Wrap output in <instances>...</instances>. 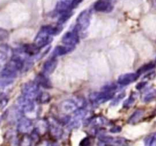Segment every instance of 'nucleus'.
Returning <instances> with one entry per match:
<instances>
[{"mask_svg": "<svg viewBox=\"0 0 156 146\" xmlns=\"http://www.w3.org/2000/svg\"><path fill=\"white\" fill-rule=\"evenodd\" d=\"M144 143L146 145L151 146L153 145L156 143V132L149 134V135L144 138Z\"/></svg>", "mask_w": 156, "mask_h": 146, "instance_id": "20", "label": "nucleus"}, {"mask_svg": "<svg viewBox=\"0 0 156 146\" xmlns=\"http://www.w3.org/2000/svg\"><path fill=\"white\" fill-rule=\"evenodd\" d=\"M51 97H50V94L47 92H39L36 97V101L38 103L41 104H44V103H47L50 102Z\"/></svg>", "mask_w": 156, "mask_h": 146, "instance_id": "17", "label": "nucleus"}, {"mask_svg": "<svg viewBox=\"0 0 156 146\" xmlns=\"http://www.w3.org/2000/svg\"><path fill=\"white\" fill-rule=\"evenodd\" d=\"M134 101H135V97L131 96V97H129V98H128L127 100L124 102V106H131V105L134 103Z\"/></svg>", "mask_w": 156, "mask_h": 146, "instance_id": "24", "label": "nucleus"}, {"mask_svg": "<svg viewBox=\"0 0 156 146\" xmlns=\"http://www.w3.org/2000/svg\"><path fill=\"white\" fill-rule=\"evenodd\" d=\"M73 0H59L56 4V10L59 14L63 13L72 9V3Z\"/></svg>", "mask_w": 156, "mask_h": 146, "instance_id": "13", "label": "nucleus"}, {"mask_svg": "<svg viewBox=\"0 0 156 146\" xmlns=\"http://www.w3.org/2000/svg\"><path fill=\"white\" fill-rule=\"evenodd\" d=\"M61 31V27L59 26L53 27L51 25L44 26L38 32L34 39V44L39 48H43L48 45L53 40V35L57 34Z\"/></svg>", "mask_w": 156, "mask_h": 146, "instance_id": "1", "label": "nucleus"}, {"mask_svg": "<svg viewBox=\"0 0 156 146\" xmlns=\"http://www.w3.org/2000/svg\"><path fill=\"white\" fill-rule=\"evenodd\" d=\"M62 42L68 47H73L79 43V30L78 29L75 28L74 30L69 31L64 34L62 36Z\"/></svg>", "mask_w": 156, "mask_h": 146, "instance_id": "6", "label": "nucleus"}, {"mask_svg": "<svg viewBox=\"0 0 156 146\" xmlns=\"http://www.w3.org/2000/svg\"><path fill=\"white\" fill-rule=\"evenodd\" d=\"M32 124L31 120L26 117H21L18 121L17 125V129L19 133L21 134H27L31 131Z\"/></svg>", "mask_w": 156, "mask_h": 146, "instance_id": "8", "label": "nucleus"}, {"mask_svg": "<svg viewBox=\"0 0 156 146\" xmlns=\"http://www.w3.org/2000/svg\"><path fill=\"white\" fill-rule=\"evenodd\" d=\"M82 102L79 100H74L72 99H67L59 104V109L64 113H75L78 109L82 107L81 104Z\"/></svg>", "mask_w": 156, "mask_h": 146, "instance_id": "4", "label": "nucleus"}, {"mask_svg": "<svg viewBox=\"0 0 156 146\" xmlns=\"http://www.w3.org/2000/svg\"><path fill=\"white\" fill-rule=\"evenodd\" d=\"M139 75L137 73H126V74L121 75L118 78V84L121 85H128L132 82H135L139 77Z\"/></svg>", "mask_w": 156, "mask_h": 146, "instance_id": "11", "label": "nucleus"}, {"mask_svg": "<svg viewBox=\"0 0 156 146\" xmlns=\"http://www.w3.org/2000/svg\"><path fill=\"white\" fill-rule=\"evenodd\" d=\"M35 82L37 83L38 85H41L44 88H48L49 89V88H52L51 82L47 77V75H45L44 73L38 75L35 78Z\"/></svg>", "mask_w": 156, "mask_h": 146, "instance_id": "15", "label": "nucleus"}, {"mask_svg": "<svg viewBox=\"0 0 156 146\" xmlns=\"http://www.w3.org/2000/svg\"><path fill=\"white\" fill-rule=\"evenodd\" d=\"M21 91L22 95L34 100L39 94V86L36 82H26L21 87Z\"/></svg>", "mask_w": 156, "mask_h": 146, "instance_id": "5", "label": "nucleus"}, {"mask_svg": "<svg viewBox=\"0 0 156 146\" xmlns=\"http://www.w3.org/2000/svg\"><path fill=\"white\" fill-rule=\"evenodd\" d=\"M115 91L104 90L101 92H94L90 94V100L94 104H101L114 97Z\"/></svg>", "mask_w": 156, "mask_h": 146, "instance_id": "2", "label": "nucleus"}, {"mask_svg": "<svg viewBox=\"0 0 156 146\" xmlns=\"http://www.w3.org/2000/svg\"><path fill=\"white\" fill-rule=\"evenodd\" d=\"M21 51L24 53L25 55H27L29 56H35L37 55L40 51V48L37 47L34 43V44H25L23 46Z\"/></svg>", "mask_w": 156, "mask_h": 146, "instance_id": "14", "label": "nucleus"}, {"mask_svg": "<svg viewBox=\"0 0 156 146\" xmlns=\"http://www.w3.org/2000/svg\"><path fill=\"white\" fill-rule=\"evenodd\" d=\"M155 2H156V0H155Z\"/></svg>", "mask_w": 156, "mask_h": 146, "instance_id": "29", "label": "nucleus"}, {"mask_svg": "<svg viewBox=\"0 0 156 146\" xmlns=\"http://www.w3.org/2000/svg\"><path fill=\"white\" fill-rule=\"evenodd\" d=\"M89 139L90 138H88V137H87V138H83V139L82 140V141L80 142V145H85V146L89 145V144H91V141H90Z\"/></svg>", "mask_w": 156, "mask_h": 146, "instance_id": "25", "label": "nucleus"}, {"mask_svg": "<svg viewBox=\"0 0 156 146\" xmlns=\"http://www.w3.org/2000/svg\"><path fill=\"white\" fill-rule=\"evenodd\" d=\"M155 64L152 63V62H150V63L146 64V65L142 66L141 68H140V69L138 70V71H137V74H138L139 75H140L143 74V73L146 72V71H149V70H151L152 68H153L154 67H155Z\"/></svg>", "mask_w": 156, "mask_h": 146, "instance_id": "22", "label": "nucleus"}, {"mask_svg": "<svg viewBox=\"0 0 156 146\" xmlns=\"http://www.w3.org/2000/svg\"><path fill=\"white\" fill-rule=\"evenodd\" d=\"M94 8L97 12H109L112 10V3L111 0H98L94 5Z\"/></svg>", "mask_w": 156, "mask_h": 146, "instance_id": "9", "label": "nucleus"}, {"mask_svg": "<svg viewBox=\"0 0 156 146\" xmlns=\"http://www.w3.org/2000/svg\"><path fill=\"white\" fill-rule=\"evenodd\" d=\"M156 97V90L152 89L150 91H148L146 94L143 97V100L144 102H150L151 100H153Z\"/></svg>", "mask_w": 156, "mask_h": 146, "instance_id": "21", "label": "nucleus"}, {"mask_svg": "<svg viewBox=\"0 0 156 146\" xmlns=\"http://www.w3.org/2000/svg\"><path fill=\"white\" fill-rule=\"evenodd\" d=\"M17 102H18V107L24 113L31 112L34 109V103L33 99L29 98L24 95L21 96L18 99Z\"/></svg>", "mask_w": 156, "mask_h": 146, "instance_id": "7", "label": "nucleus"}, {"mask_svg": "<svg viewBox=\"0 0 156 146\" xmlns=\"http://www.w3.org/2000/svg\"><path fill=\"white\" fill-rule=\"evenodd\" d=\"M91 12L89 9L82 11L80 13V15L78 16L76 22H77V26L76 28L78 30H82L85 31L88 29V27L90 25V21H91Z\"/></svg>", "mask_w": 156, "mask_h": 146, "instance_id": "3", "label": "nucleus"}, {"mask_svg": "<svg viewBox=\"0 0 156 146\" xmlns=\"http://www.w3.org/2000/svg\"><path fill=\"white\" fill-rule=\"evenodd\" d=\"M82 2V0H73V3H72V9H75L77 7L79 4Z\"/></svg>", "mask_w": 156, "mask_h": 146, "instance_id": "26", "label": "nucleus"}, {"mask_svg": "<svg viewBox=\"0 0 156 146\" xmlns=\"http://www.w3.org/2000/svg\"><path fill=\"white\" fill-rule=\"evenodd\" d=\"M100 141L104 144H116V145H123L126 144L125 138L120 137H111L103 136L100 138Z\"/></svg>", "mask_w": 156, "mask_h": 146, "instance_id": "10", "label": "nucleus"}, {"mask_svg": "<svg viewBox=\"0 0 156 146\" xmlns=\"http://www.w3.org/2000/svg\"><path fill=\"white\" fill-rule=\"evenodd\" d=\"M73 47H68V46H58L56 48L54 49L53 52V57H56V56H63V55L67 54V53H69L72 50H73Z\"/></svg>", "mask_w": 156, "mask_h": 146, "instance_id": "16", "label": "nucleus"}, {"mask_svg": "<svg viewBox=\"0 0 156 146\" xmlns=\"http://www.w3.org/2000/svg\"><path fill=\"white\" fill-rule=\"evenodd\" d=\"M146 85V82H141V83H140V84H138V85H137L136 88H137V89H142L143 88H144L145 85Z\"/></svg>", "mask_w": 156, "mask_h": 146, "instance_id": "28", "label": "nucleus"}, {"mask_svg": "<svg viewBox=\"0 0 156 146\" xmlns=\"http://www.w3.org/2000/svg\"><path fill=\"white\" fill-rule=\"evenodd\" d=\"M50 132L52 135L56 138H60L62 134V129L57 123H53L50 125Z\"/></svg>", "mask_w": 156, "mask_h": 146, "instance_id": "18", "label": "nucleus"}, {"mask_svg": "<svg viewBox=\"0 0 156 146\" xmlns=\"http://www.w3.org/2000/svg\"><path fill=\"white\" fill-rule=\"evenodd\" d=\"M57 65V60L55 57L47 60L43 65V73L45 75H50L54 71Z\"/></svg>", "mask_w": 156, "mask_h": 146, "instance_id": "12", "label": "nucleus"}, {"mask_svg": "<svg viewBox=\"0 0 156 146\" xmlns=\"http://www.w3.org/2000/svg\"><path fill=\"white\" fill-rule=\"evenodd\" d=\"M8 101H9V99L7 96L3 93H1L0 94V109L4 108L7 104Z\"/></svg>", "mask_w": 156, "mask_h": 146, "instance_id": "23", "label": "nucleus"}, {"mask_svg": "<svg viewBox=\"0 0 156 146\" xmlns=\"http://www.w3.org/2000/svg\"><path fill=\"white\" fill-rule=\"evenodd\" d=\"M143 115V111L140 110V109H138V110L135 111V112L133 113V115L131 116L130 118L129 119L128 122L129 123H136L140 120L142 116Z\"/></svg>", "mask_w": 156, "mask_h": 146, "instance_id": "19", "label": "nucleus"}, {"mask_svg": "<svg viewBox=\"0 0 156 146\" xmlns=\"http://www.w3.org/2000/svg\"><path fill=\"white\" fill-rule=\"evenodd\" d=\"M121 131V128L120 126H117V127H114L111 129V132H119Z\"/></svg>", "mask_w": 156, "mask_h": 146, "instance_id": "27", "label": "nucleus"}]
</instances>
